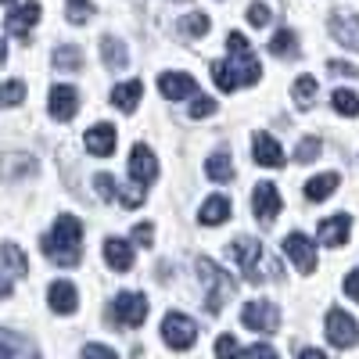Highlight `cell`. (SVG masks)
<instances>
[{"instance_id":"cell-40","label":"cell","mask_w":359,"mask_h":359,"mask_svg":"<svg viewBox=\"0 0 359 359\" xmlns=\"http://www.w3.org/2000/svg\"><path fill=\"white\" fill-rule=\"evenodd\" d=\"M94 187H97V194H101L104 201H111V198L118 194V191H115V187H118L115 176H108V172H97V176H94Z\"/></svg>"},{"instance_id":"cell-34","label":"cell","mask_w":359,"mask_h":359,"mask_svg":"<svg viewBox=\"0 0 359 359\" xmlns=\"http://www.w3.org/2000/svg\"><path fill=\"white\" fill-rule=\"evenodd\" d=\"M65 11H69V22L72 25H83L90 15H94V0H69Z\"/></svg>"},{"instance_id":"cell-8","label":"cell","mask_w":359,"mask_h":359,"mask_svg":"<svg viewBox=\"0 0 359 359\" xmlns=\"http://www.w3.org/2000/svg\"><path fill=\"white\" fill-rule=\"evenodd\" d=\"M284 255L298 266V273H313L316 269V245L306 233H287L284 237Z\"/></svg>"},{"instance_id":"cell-18","label":"cell","mask_w":359,"mask_h":359,"mask_svg":"<svg viewBox=\"0 0 359 359\" xmlns=\"http://www.w3.org/2000/svg\"><path fill=\"white\" fill-rule=\"evenodd\" d=\"M83 144H86V151H90V155L108 158V155L115 151V126H111V123H97V126H90V130H86V137H83Z\"/></svg>"},{"instance_id":"cell-25","label":"cell","mask_w":359,"mask_h":359,"mask_svg":"<svg viewBox=\"0 0 359 359\" xmlns=\"http://www.w3.org/2000/svg\"><path fill=\"white\" fill-rule=\"evenodd\" d=\"M54 69L57 72H79L83 69V50L76 43H62L54 50Z\"/></svg>"},{"instance_id":"cell-16","label":"cell","mask_w":359,"mask_h":359,"mask_svg":"<svg viewBox=\"0 0 359 359\" xmlns=\"http://www.w3.org/2000/svg\"><path fill=\"white\" fill-rule=\"evenodd\" d=\"M36 22H40V0H25L22 8H15V11L4 18V25H8L11 36H29V29H33Z\"/></svg>"},{"instance_id":"cell-35","label":"cell","mask_w":359,"mask_h":359,"mask_svg":"<svg viewBox=\"0 0 359 359\" xmlns=\"http://www.w3.org/2000/svg\"><path fill=\"white\" fill-rule=\"evenodd\" d=\"M212 79H216V86L219 90H237V79H233V72H230V65L226 62H212Z\"/></svg>"},{"instance_id":"cell-19","label":"cell","mask_w":359,"mask_h":359,"mask_svg":"<svg viewBox=\"0 0 359 359\" xmlns=\"http://www.w3.org/2000/svg\"><path fill=\"white\" fill-rule=\"evenodd\" d=\"M47 298H50V309L62 313V316H69V313L79 309V291H76V284H69V280H54L50 291H47Z\"/></svg>"},{"instance_id":"cell-17","label":"cell","mask_w":359,"mask_h":359,"mask_svg":"<svg viewBox=\"0 0 359 359\" xmlns=\"http://www.w3.org/2000/svg\"><path fill=\"white\" fill-rule=\"evenodd\" d=\"M331 36H334L341 47L359 50V15H348V11L331 15Z\"/></svg>"},{"instance_id":"cell-51","label":"cell","mask_w":359,"mask_h":359,"mask_svg":"<svg viewBox=\"0 0 359 359\" xmlns=\"http://www.w3.org/2000/svg\"><path fill=\"white\" fill-rule=\"evenodd\" d=\"M4 4H11V0H4Z\"/></svg>"},{"instance_id":"cell-1","label":"cell","mask_w":359,"mask_h":359,"mask_svg":"<svg viewBox=\"0 0 359 359\" xmlns=\"http://www.w3.org/2000/svg\"><path fill=\"white\" fill-rule=\"evenodd\" d=\"M40 248H43V255L54 262V266H76L79 259H83V223L76 219V216H57L54 219V230L40 241Z\"/></svg>"},{"instance_id":"cell-45","label":"cell","mask_w":359,"mask_h":359,"mask_svg":"<svg viewBox=\"0 0 359 359\" xmlns=\"http://www.w3.org/2000/svg\"><path fill=\"white\" fill-rule=\"evenodd\" d=\"M245 355H248V359H280L273 348H269V345H262V341H259V345H252Z\"/></svg>"},{"instance_id":"cell-49","label":"cell","mask_w":359,"mask_h":359,"mask_svg":"<svg viewBox=\"0 0 359 359\" xmlns=\"http://www.w3.org/2000/svg\"><path fill=\"white\" fill-rule=\"evenodd\" d=\"M4 294H11V284H8V280H0V298H4Z\"/></svg>"},{"instance_id":"cell-24","label":"cell","mask_w":359,"mask_h":359,"mask_svg":"<svg viewBox=\"0 0 359 359\" xmlns=\"http://www.w3.org/2000/svg\"><path fill=\"white\" fill-rule=\"evenodd\" d=\"M226 216H230V201L226 198H219V194H212L205 205H201V223L205 226H219V223H226Z\"/></svg>"},{"instance_id":"cell-21","label":"cell","mask_w":359,"mask_h":359,"mask_svg":"<svg viewBox=\"0 0 359 359\" xmlns=\"http://www.w3.org/2000/svg\"><path fill=\"white\" fill-rule=\"evenodd\" d=\"M255 162H259V165H269V169H280V165H284L280 144L269 137V133H255Z\"/></svg>"},{"instance_id":"cell-32","label":"cell","mask_w":359,"mask_h":359,"mask_svg":"<svg viewBox=\"0 0 359 359\" xmlns=\"http://www.w3.org/2000/svg\"><path fill=\"white\" fill-rule=\"evenodd\" d=\"M313 97H316V79H313V76H298V83H294V101H298V108H309Z\"/></svg>"},{"instance_id":"cell-28","label":"cell","mask_w":359,"mask_h":359,"mask_svg":"<svg viewBox=\"0 0 359 359\" xmlns=\"http://www.w3.org/2000/svg\"><path fill=\"white\" fill-rule=\"evenodd\" d=\"M331 104H334V111L338 115H359V94H355V90H334V94H331Z\"/></svg>"},{"instance_id":"cell-31","label":"cell","mask_w":359,"mask_h":359,"mask_svg":"<svg viewBox=\"0 0 359 359\" xmlns=\"http://www.w3.org/2000/svg\"><path fill=\"white\" fill-rule=\"evenodd\" d=\"M0 255H4V262L11 266L15 277H25V273H29V262H25V255H22L18 245H4V248H0Z\"/></svg>"},{"instance_id":"cell-3","label":"cell","mask_w":359,"mask_h":359,"mask_svg":"<svg viewBox=\"0 0 359 359\" xmlns=\"http://www.w3.org/2000/svg\"><path fill=\"white\" fill-rule=\"evenodd\" d=\"M226 47H230V72H233V79H237V86H252V83H259V57L252 54V43H248V36H241V33H230L226 36Z\"/></svg>"},{"instance_id":"cell-5","label":"cell","mask_w":359,"mask_h":359,"mask_svg":"<svg viewBox=\"0 0 359 359\" xmlns=\"http://www.w3.org/2000/svg\"><path fill=\"white\" fill-rule=\"evenodd\" d=\"M108 316H111L115 327H140L147 320V298L140 291H123L111 302V313Z\"/></svg>"},{"instance_id":"cell-39","label":"cell","mask_w":359,"mask_h":359,"mask_svg":"<svg viewBox=\"0 0 359 359\" xmlns=\"http://www.w3.org/2000/svg\"><path fill=\"white\" fill-rule=\"evenodd\" d=\"M36 162L29 155H11V162H4V176H15V172H33Z\"/></svg>"},{"instance_id":"cell-36","label":"cell","mask_w":359,"mask_h":359,"mask_svg":"<svg viewBox=\"0 0 359 359\" xmlns=\"http://www.w3.org/2000/svg\"><path fill=\"white\" fill-rule=\"evenodd\" d=\"M241 355V345H237L233 334H219L216 338V359H237Z\"/></svg>"},{"instance_id":"cell-11","label":"cell","mask_w":359,"mask_h":359,"mask_svg":"<svg viewBox=\"0 0 359 359\" xmlns=\"http://www.w3.org/2000/svg\"><path fill=\"white\" fill-rule=\"evenodd\" d=\"M158 90H162L169 101L198 97V83H194V76H187V72H162V76H158Z\"/></svg>"},{"instance_id":"cell-46","label":"cell","mask_w":359,"mask_h":359,"mask_svg":"<svg viewBox=\"0 0 359 359\" xmlns=\"http://www.w3.org/2000/svg\"><path fill=\"white\" fill-rule=\"evenodd\" d=\"M345 294L352 298V302H359V269H352V273L345 277Z\"/></svg>"},{"instance_id":"cell-9","label":"cell","mask_w":359,"mask_h":359,"mask_svg":"<svg viewBox=\"0 0 359 359\" xmlns=\"http://www.w3.org/2000/svg\"><path fill=\"white\" fill-rule=\"evenodd\" d=\"M327 338H331V345H338V348H348L359 338V323L345 309H331L327 313Z\"/></svg>"},{"instance_id":"cell-41","label":"cell","mask_w":359,"mask_h":359,"mask_svg":"<svg viewBox=\"0 0 359 359\" xmlns=\"http://www.w3.org/2000/svg\"><path fill=\"white\" fill-rule=\"evenodd\" d=\"M212 111H216V101L212 97H205V94L194 97V104H191V115L194 118H205V115H212Z\"/></svg>"},{"instance_id":"cell-29","label":"cell","mask_w":359,"mask_h":359,"mask_svg":"<svg viewBox=\"0 0 359 359\" xmlns=\"http://www.w3.org/2000/svg\"><path fill=\"white\" fill-rule=\"evenodd\" d=\"M208 29H212V22H208V15H201V11H194V15H187L184 22H180V33L184 36H205Z\"/></svg>"},{"instance_id":"cell-27","label":"cell","mask_w":359,"mask_h":359,"mask_svg":"<svg viewBox=\"0 0 359 359\" xmlns=\"http://www.w3.org/2000/svg\"><path fill=\"white\" fill-rule=\"evenodd\" d=\"M205 172H208V180H216V184H226V180H233V162H230V155H226V151L208 155Z\"/></svg>"},{"instance_id":"cell-44","label":"cell","mask_w":359,"mask_h":359,"mask_svg":"<svg viewBox=\"0 0 359 359\" xmlns=\"http://www.w3.org/2000/svg\"><path fill=\"white\" fill-rule=\"evenodd\" d=\"M83 359H118L108 345H86L83 348Z\"/></svg>"},{"instance_id":"cell-2","label":"cell","mask_w":359,"mask_h":359,"mask_svg":"<svg viewBox=\"0 0 359 359\" xmlns=\"http://www.w3.org/2000/svg\"><path fill=\"white\" fill-rule=\"evenodd\" d=\"M198 266V280H201V287H205V309L208 313H223V306L230 302V298H233V291H237V280L226 273V269L223 266H216L212 259H198L194 262Z\"/></svg>"},{"instance_id":"cell-14","label":"cell","mask_w":359,"mask_h":359,"mask_svg":"<svg viewBox=\"0 0 359 359\" xmlns=\"http://www.w3.org/2000/svg\"><path fill=\"white\" fill-rule=\"evenodd\" d=\"M348 230H352V216H348V212H334V216H327V219L320 223L316 237H320V245L341 248V245H345V237H348Z\"/></svg>"},{"instance_id":"cell-12","label":"cell","mask_w":359,"mask_h":359,"mask_svg":"<svg viewBox=\"0 0 359 359\" xmlns=\"http://www.w3.org/2000/svg\"><path fill=\"white\" fill-rule=\"evenodd\" d=\"M252 205H255V216L262 226H269L277 216H280V194L273 184H255V194H252Z\"/></svg>"},{"instance_id":"cell-43","label":"cell","mask_w":359,"mask_h":359,"mask_svg":"<svg viewBox=\"0 0 359 359\" xmlns=\"http://www.w3.org/2000/svg\"><path fill=\"white\" fill-rule=\"evenodd\" d=\"M151 237H155V226H151V223H137V226H133V241H137V245L151 248Z\"/></svg>"},{"instance_id":"cell-10","label":"cell","mask_w":359,"mask_h":359,"mask_svg":"<svg viewBox=\"0 0 359 359\" xmlns=\"http://www.w3.org/2000/svg\"><path fill=\"white\" fill-rule=\"evenodd\" d=\"M50 115L57 118V123H69V118H76V111H79V90L76 86H69V83H57L54 90H50Z\"/></svg>"},{"instance_id":"cell-13","label":"cell","mask_w":359,"mask_h":359,"mask_svg":"<svg viewBox=\"0 0 359 359\" xmlns=\"http://www.w3.org/2000/svg\"><path fill=\"white\" fill-rule=\"evenodd\" d=\"M130 176H133V184H151V180L158 176V162L151 155V147L147 144H137L133 151H130Z\"/></svg>"},{"instance_id":"cell-4","label":"cell","mask_w":359,"mask_h":359,"mask_svg":"<svg viewBox=\"0 0 359 359\" xmlns=\"http://www.w3.org/2000/svg\"><path fill=\"white\" fill-rule=\"evenodd\" d=\"M230 259L241 266V273L252 284H259L266 277V248L255 241V237H233L230 241Z\"/></svg>"},{"instance_id":"cell-20","label":"cell","mask_w":359,"mask_h":359,"mask_svg":"<svg viewBox=\"0 0 359 359\" xmlns=\"http://www.w3.org/2000/svg\"><path fill=\"white\" fill-rule=\"evenodd\" d=\"M104 262L115 269V273L133 269V245L123 241V237H108V241H104Z\"/></svg>"},{"instance_id":"cell-37","label":"cell","mask_w":359,"mask_h":359,"mask_svg":"<svg viewBox=\"0 0 359 359\" xmlns=\"http://www.w3.org/2000/svg\"><path fill=\"white\" fill-rule=\"evenodd\" d=\"M316 155H320V140H316V137H306L302 144L294 147V162H302V165H306V162H313Z\"/></svg>"},{"instance_id":"cell-23","label":"cell","mask_w":359,"mask_h":359,"mask_svg":"<svg viewBox=\"0 0 359 359\" xmlns=\"http://www.w3.org/2000/svg\"><path fill=\"white\" fill-rule=\"evenodd\" d=\"M101 57H104V65H108L111 72H123V69H126V62H130L126 47L118 43L115 36H101Z\"/></svg>"},{"instance_id":"cell-47","label":"cell","mask_w":359,"mask_h":359,"mask_svg":"<svg viewBox=\"0 0 359 359\" xmlns=\"http://www.w3.org/2000/svg\"><path fill=\"white\" fill-rule=\"evenodd\" d=\"M327 69H331L334 76H355L359 69H352V65H345V62H327Z\"/></svg>"},{"instance_id":"cell-33","label":"cell","mask_w":359,"mask_h":359,"mask_svg":"<svg viewBox=\"0 0 359 359\" xmlns=\"http://www.w3.org/2000/svg\"><path fill=\"white\" fill-rule=\"evenodd\" d=\"M291 50H294V33H291V29H280V33H273V40H269V54L287 57Z\"/></svg>"},{"instance_id":"cell-7","label":"cell","mask_w":359,"mask_h":359,"mask_svg":"<svg viewBox=\"0 0 359 359\" xmlns=\"http://www.w3.org/2000/svg\"><path fill=\"white\" fill-rule=\"evenodd\" d=\"M241 323L248 327V331L255 334H273L277 327H280V313L273 302H266V298H255V302H248L241 309Z\"/></svg>"},{"instance_id":"cell-50","label":"cell","mask_w":359,"mask_h":359,"mask_svg":"<svg viewBox=\"0 0 359 359\" xmlns=\"http://www.w3.org/2000/svg\"><path fill=\"white\" fill-rule=\"evenodd\" d=\"M4 57H8V47H4V40H0V65H4Z\"/></svg>"},{"instance_id":"cell-15","label":"cell","mask_w":359,"mask_h":359,"mask_svg":"<svg viewBox=\"0 0 359 359\" xmlns=\"http://www.w3.org/2000/svg\"><path fill=\"white\" fill-rule=\"evenodd\" d=\"M0 359H40V348L18 331H0Z\"/></svg>"},{"instance_id":"cell-38","label":"cell","mask_w":359,"mask_h":359,"mask_svg":"<svg viewBox=\"0 0 359 359\" xmlns=\"http://www.w3.org/2000/svg\"><path fill=\"white\" fill-rule=\"evenodd\" d=\"M144 198H147V191H144L140 184H130V187H123V191H118V201H123L126 208H137V205H144Z\"/></svg>"},{"instance_id":"cell-22","label":"cell","mask_w":359,"mask_h":359,"mask_svg":"<svg viewBox=\"0 0 359 359\" xmlns=\"http://www.w3.org/2000/svg\"><path fill=\"white\" fill-rule=\"evenodd\" d=\"M140 94H144V83H140V79L118 83V86L111 90V104H115L118 111H137V101H140Z\"/></svg>"},{"instance_id":"cell-42","label":"cell","mask_w":359,"mask_h":359,"mask_svg":"<svg viewBox=\"0 0 359 359\" xmlns=\"http://www.w3.org/2000/svg\"><path fill=\"white\" fill-rule=\"evenodd\" d=\"M269 18H273V11H269L262 0H255V4L248 8V22H252V25H266Z\"/></svg>"},{"instance_id":"cell-48","label":"cell","mask_w":359,"mask_h":359,"mask_svg":"<svg viewBox=\"0 0 359 359\" xmlns=\"http://www.w3.org/2000/svg\"><path fill=\"white\" fill-rule=\"evenodd\" d=\"M298 359H327V355H323L320 348H306V352H302V355H298Z\"/></svg>"},{"instance_id":"cell-26","label":"cell","mask_w":359,"mask_h":359,"mask_svg":"<svg viewBox=\"0 0 359 359\" xmlns=\"http://www.w3.org/2000/svg\"><path fill=\"white\" fill-rule=\"evenodd\" d=\"M338 187V172H323V176H313L309 184H306V198L309 201H323V198H331Z\"/></svg>"},{"instance_id":"cell-6","label":"cell","mask_w":359,"mask_h":359,"mask_svg":"<svg viewBox=\"0 0 359 359\" xmlns=\"http://www.w3.org/2000/svg\"><path fill=\"white\" fill-rule=\"evenodd\" d=\"M162 341H165L169 348H176V352L191 348V345L198 341L194 320H191L187 313H165V320H162Z\"/></svg>"},{"instance_id":"cell-30","label":"cell","mask_w":359,"mask_h":359,"mask_svg":"<svg viewBox=\"0 0 359 359\" xmlns=\"http://www.w3.org/2000/svg\"><path fill=\"white\" fill-rule=\"evenodd\" d=\"M22 101H25V83L22 79H11V83L0 86V104H4V108H15Z\"/></svg>"}]
</instances>
